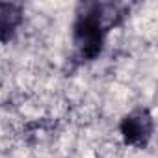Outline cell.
Returning a JSON list of instances; mask_svg holds the SVG:
<instances>
[{
	"instance_id": "1",
	"label": "cell",
	"mask_w": 158,
	"mask_h": 158,
	"mask_svg": "<svg viewBox=\"0 0 158 158\" xmlns=\"http://www.w3.org/2000/svg\"><path fill=\"white\" fill-rule=\"evenodd\" d=\"M152 121L147 110H136L121 121V138L128 145H145L151 138Z\"/></svg>"
},
{
	"instance_id": "2",
	"label": "cell",
	"mask_w": 158,
	"mask_h": 158,
	"mask_svg": "<svg viewBox=\"0 0 158 158\" xmlns=\"http://www.w3.org/2000/svg\"><path fill=\"white\" fill-rule=\"evenodd\" d=\"M21 23V8L15 4H0V37H8Z\"/></svg>"
}]
</instances>
